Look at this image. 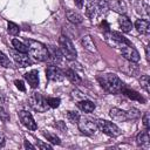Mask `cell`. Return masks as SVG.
<instances>
[{
	"instance_id": "cell-1",
	"label": "cell",
	"mask_w": 150,
	"mask_h": 150,
	"mask_svg": "<svg viewBox=\"0 0 150 150\" xmlns=\"http://www.w3.org/2000/svg\"><path fill=\"white\" fill-rule=\"evenodd\" d=\"M97 81L101 84V87L110 93V94H117L121 93L124 83L122 82V80L115 75V74H103V75H98L97 76Z\"/></svg>"
},
{
	"instance_id": "cell-2",
	"label": "cell",
	"mask_w": 150,
	"mask_h": 150,
	"mask_svg": "<svg viewBox=\"0 0 150 150\" xmlns=\"http://www.w3.org/2000/svg\"><path fill=\"white\" fill-rule=\"evenodd\" d=\"M26 46L28 48L29 55L33 56L35 60H38L40 62L48 61L49 52H48V48L43 43H41L39 41H35V40H32V39H27L26 40Z\"/></svg>"
},
{
	"instance_id": "cell-3",
	"label": "cell",
	"mask_w": 150,
	"mask_h": 150,
	"mask_svg": "<svg viewBox=\"0 0 150 150\" xmlns=\"http://www.w3.org/2000/svg\"><path fill=\"white\" fill-rule=\"evenodd\" d=\"M108 1L100 0L98 2H87L86 6V15L89 19H95L98 15H102L108 11Z\"/></svg>"
},
{
	"instance_id": "cell-4",
	"label": "cell",
	"mask_w": 150,
	"mask_h": 150,
	"mask_svg": "<svg viewBox=\"0 0 150 150\" xmlns=\"http://www.w3.org/2000/svg\"><path fill=\"white\" fill-rule=\"evenodd\" d=\"M59 46H60V50H61L62 55L67 60H75L76 59V55H77L76 49L68 36L61 35L59 39Z\"/></svg>"
},
{
	"instance_id": "cell-5",
	"label": "cell",
	"mask_w": 150,
	"mask_h": 150,
	"mask_svg": "<svg viewBox=\"0 0 150 150\" xmlns=\"http://www.w3.org/2000/svg\"><path fill=\"white\" fill-rule=\"evenodd\" d=\"M95 123L97 125V129H100L101 131H103L104 134H107L110 137H117L122 132L121 129L112 122H109L105 120H97Z\"/></svg>"
},
{
	"instance_id": "cell-6",
	"label": "cell",
	"mask_w": 150,
	"mask_h": 150,
	"mask_svg": "<svg viewBox=\"0 0 150 150\" xmlns=\"http://www.w3.org/2000/svg\"><path fill=\"white\" fill-rule=\"evenodd\" d=\"M28 102H29V105H30L34 110L39 111V112H45V111L49 108L48 104H47L46 98H45L41 94H39V93H33L32 96L29 97Z\"/></svg>"
},
{
	"instance_id": "cell-7",
	"label": "cell",
	"mask_w": 150,
	"mask_h": 150,
	"mask_svg": "<svg viewBox=\"0 0 150 150\" xmlns=\"http://www.w3.org/2000/svg\"><path fill=\"white\" fill-rule=\"evenodd\" d=\"M77 125H79L80 131L84 135H88V136L94 135L97 130L96 123L90 121V120H87V118H80V121L77 122Z\"/></svg>"
},
{
	"instance_id": "cell-8",
	"label": "cell",
	"mask_w": 150,
	"mask_h": 150,
	"mask_svg": "<svg viewBox=\"0 0 150 150\" xmlns=\"http://www.w3.org/2000/svg\"><path fill=\"white\" fill-rule=\"evenodd\" d=\"M46 76L49 81L59 82L64 79V73L56 66H48L46 69Z\"/></svg>"
},
{
	"instance_id": "cell-9",
	"label": "cell",
	"mask_w": 150,
	"mask_h": 150,
	"mask_svg": "<svg viewBox=\"0 0 150 150\" xmlns=\"http://www.w3.org/2000/svg\"><path fill=\"white\" fill-rule=\"evenodd\" d=\"M121 53H122V55L124 56V59H127V60L130 61V62L136 63V62L139 61V53H138L131 45L125 46V47H122Z\"/></svg>"
},
{
	"instance_id": "cell-10",
	"label": "cell",
	"mask_w": 150,
	"mask_h": 150,
	"mask_svg": "<svg viewBox=\"0 0 150 150\" xmlns=\"http://www.w3.org/2000/svg\"><path fill=\"white\" fill-rule=\"evenodd\" d=\"M19 118L21 121V123L29 130H35L38 127H36V123L33 118V116L30 115V112L28 111H25V110H21L19 112Z\"/></svg>"
},
{
	"instance_id": "cell-11",
	"label": "cell",
	"mask_w": 150,
	"mask_h": 150,
	"mask_svg": "<svg viewBox=\"0 0 150 150\" xmlns=\"http://www.w3.org/2000/svg\"><path fill=\"white\" fill-rule=\"evenodd\" d=\"M11 53H12L13 59L15 60V62L20 67H27V66L32 64V60L26 53H21V52H18V50H11Z\"/></svg>"
},
{
	"instance_id": "cell-12",
	"label": "cell",
	"mask_w": 150,
	"mask_h": 150,
	"mask_svg": "<svg viewBox=\"0 0 150 150\" xmlns=\"http://www.w3.org/2000/svg\"><path fill=\"white\" fill-rule=\"evenodd\" d=\"M108 8L112 9L114 12L123 15L127 13V4L123 0H110L108 2Z\"/></svg>"
},
{
	"instance_id": "cell-13",
	"label": "cell",
	"mask_w": 150,
	"mask_h": 150,
	"mask_svg": "<svg viewBox=\"0 0 150 150\" xmlns=\"http://www.w3.org/2000/svg\"><path fill=\"white\" fill-rule=\"evenodd\" d=\"M135 28L137 29L138 33L143 35H149L150 34V22L145 19H138L135 22Z\"/></svg>"
},
{
	"instance_id": "cell-14",
	"label": "cell",
	"mask_w": 150,
	"mask_h": 150,
	"mask_svg": "<svg viewBox=\"0 0 150 150\" xmlns=\"http://www.w3.org/2000/svg\"><path fill=\"white\" fill-rule=\"evenodd\" d=\"M128 98H130V100H134V101H138V102H141V103H145V98L141 95V94H138L136 90H132V89H129V88H125L124 86H123V88H122V90H121Z\"/></svg>"
},
{
	"instance_id": "cell-15",
	"label": "cell",
	"mask_w": 150,
	"mask_h": 150,
	"mask_svg": "<svg viewBox=\"0 0 150 150\" xmlns=\"http://www.w3.org/2000/svg\"><path fill=\"white\" fill-rule=\"evenodd\" d=\"M23 77L27 80V82L29 83V86H30L32 88H36V87L39 86V71H38V70L33 69V70L26 73V74L23 75Z\"/></svg>"
},
{
	"instance_id": "cell-16",
	"label": "cell",
	"mask_w": 150,
	"mask_h": 150,
	"mask_svg": "<svg viewBox=\"0 0 150 150\" xmlns=\"http://www.w3.org/2000/svg\"><path fill=\"white\" fill-rule=\"evenodd\" d=\"M109 115L111 116V118L114 121H118V122H124L128 120V116H127V111L124 110H121L118 108H111L110 111H109Z\"/></svg>"
},
{
	"instance_id": "cell-17",
	"label": "cell",
	"mask_w": 150,
	"mask_h": 150,
	"mask_svg": "<svg viewBox=\"0 0 150 150\" xmlns=\"http://www.w3.org/2000/svg\"><path fill=\"white\" fill-rule=\"evenodd\" d=\"M118 23H120V27H121L122 32H124V33L130 32L131 28H132V23H131L130 19H129L128 16H125L124 14H123V15H120V18H118Z\"/></svg>"
},
{
	"instance_id": "cell-18",
	"label": "cell",
	"mask_w": 150,
	"mask_h": 150,
	"mask_svg": "<svg viewBox=\"0 0 150 150\" xmlns=\"http://www.w3.org/2000/svg\"><path fill=\"white\" fill-rule=\"evenodd\" d=\"M76 105L79 109H81L84 112H91L95 110V103L89 101V100H82V101L77 102Z\"/></svg>"
},
{
	"instance_id": "cell-19",
	"label": "cell",
	"mask_w": 150,
	"mask_h": 150,
	"mask_svg": "<svg viewBox=\"0 0 150 150\" xmlns=\"http://www.w3.org/2000/svg\"><path fill=\"white\" fill-rule=\"evenodd\" d=\"M81 43H82L83 48L87 49L88 52H91V53L96 52V46H95L94 40L91 39L90 35H86V36H83L82 40H81Z\"/></svg>"
},
{
	"instance_id": "cell-20",
	"label": "cell",
	"mask_w": 150,
	"mask_h": 150,
	"mask_svg": "<svg viewBox=\"0 0 150 150\" xmlns=\"http://www.w3.org/2000/svg\"><path fill=\"white\" fill-rule=\"evenodd\" d=\"M66 16H67L68 21L74 23V25H79V23H81L83 21L82 15L79 14L77 12H75V11H67L66 12Z\"/></svg>"
},
{
	"instance_id": "cell-21",
	"label": "cell",
	"mask_w": 150,
	"mask_h": 150,
	"mask_svg": "<svg viewBox=\"0 0 150 150\" xmlns=\"http://www.w3.org/2000/svg\"><path fill=\"white\" fill-rule=\"evenodd\" d=\"M48 52H49V59L48 61H52L54 63H59L62 59V53L60 49L55 48V47H52V48H48Z\"/></svg>"
},
{
	"instance_id": "cell-22",
	"label": "cell",
	"mask_w": 150,
	"mask_h": 150,
	"mask_svg": "<svg viewBox=\"0 0 150 150\" xmlns=\"http://www.w3.org/2000/svg\"><path fill=\"white\" fill-rule=\"evenodd\" d=\"M63 73H64V76H66L71 83H74V84H80V83L82 82L81 77H80L73 69H69V68H68V69H66Z\"/></svg>"
},
{
	"instance_id": "cell-23",
	"label": "cell",
	"mask_w": 150,
	"mask_h": 150,
	"mask_svg": "<svg viewBox=\"0 0 150 150\" xmlns=\"http://www.w3.org/2000/svg\"><path fill=\"white\" fill-rule=\"evenodd\" d=\"M150 142V137H149V131L145 130V131H141L137 137H136V143L141 146H144V145H148Z\"/></svg>"
},
{
	"instance_id": "cell-24",
	"label": "cell",
	"mask_w": 150,
	"mask_h": 150,
	"mask_svg": "<svg viewBox=\"0 0 150 150\" xmlns=\"http://www.w3.org/2000/svg\"><path fill=\"white\" fill-rule=\"evenodd\" d=\"M111 39L114 40V41H116V42H118V43H121V45H125V46H129V45H131V42L125 38V36H123L120 32H111Z\"/></svg>"
},
{
	"instance_id": "cell-25",
	"label": "cell",
	"mask_w": 150,
	"mask_h": 150,
	"mask_svg": "<svg viewBox=\"0 0 150 150\" xmlns=\"http://www.w3.org/2000/svg\"><path fill=\"white\" fill-rule=\"evenodd\" d=\"M12 45H13V47L15 48V50H18V52H21V53H27V52H28L27 46L23 45L22 42H20L19 40H16V39H13V40H12Z\"/></svg>"
},
{
	"instance_id": "cell-26",
	"label": "cell",
	"mask_w": 150,
	"mask_h": 150,
	"mask_svg": "<svg viewBox=\"0 0 150 150\" xmlns=\"http://www.w3.org/2000/svg\"><path fill=\"white\" fill-rule=\"evenodd\" d=\"M67 118H68V121H69V122H71V123H77V122L80 121V118H81V117H80L79 112L69 110V111H67Z\"/></svg>"
},
{
	"instance_id": "cell-27",
	"label": "cell",
	"mask_w": 150,
	"mask_h": 150,
	"mask_svg": "<svg viewBox=\"0 0 150 150\" xmlns=\"http://www.w3.org/2000/svg\"><path fill=\"white\" fill-rule=\"evenodd\" d=\"M8 33H9L11 35H19V33H20V27H19L16 23H14V22L8 21Z\"/></svg>"
},
{
	"instance_id": "cell-28",
	"label": "cell",
	"mask_w": 150,
	"mask_h": 150,
	"mask_svg": "<svg viewBox=\"0 0 150 150\" xmlns=\"http://www.w3.org/2000/svg\"><path fill=\"white\" fill-rule=\"evenodd\" d=\"M46 101H47L48 107H50V108H57L61 103V100L59 97H47Z\"/></svg>"
},
{
	"instance_id": "cell-29",
	"label": "cell",
	"mask_w": 150,
	"mask_h": 150,
	"mask_svg": "<svg viewBox=\"0 0 150 150\" xmlns=\"http://www.w3.org/2000/svg\"><path fill=\"white\" fill-rule=\"evenodd\" d=\"M139 83L142 86V88L149 93V83H150V79H149V75H143L141 79H139Z\"/></svg>"
},
{
	"instance_id": "cell-30",
	"label": "cell",
	"mask_w": 150,
	"mask_h": 150,
	"mask_svg": "<svg viewBox=\"0 0 150 150\" xmlns=\"http://www.w3.org/2000/svg\"><path fill=\"white\" fill-rule=\"evenodd\" d=\"M43 136L47 138V141H49V142L53 143V144H60V143H61L60 138H59L56 135H53V134H50V132H43Z\"/></svg>"
},
{
	"instance_id": "cell-31",
	"label": "cell",
	"mask_w": 150,
	"mask_h": 150,
	"mask_svg": "<svg viewBox=\"0 0 150 150\" xmlns=\"http://www.w3.org/2000/svg\"><path fill=\"white\" fill-rule=\"evenodd\" d=\"M0 66H1V67H5V68H7V67L11 66L9 59H8L2 52H0Z\"/></svg>"
},
{
	"instance_id": "cell-32",
	"label": "cell",
	"mask_w": 150,
	"mask_h": 150,
	"mask_svg": "<svg viewBox=\"0 0 150 150\" xmlns=\"http://www.w3.org/2000/svg\"><path fill=\"white\" fill-rule=\"evenodd\" d=\"M127 116H128V120H136V118H138L141 116V114H139V111L137 109L132 108L129 111H127Z\"/></svg>"
},
{
	"instance_id": "cell-33",
	"label": "cell",
	"mask_w": 150,
	"mask_h": 150,
	"mask_svg": "<svg viewBox=\"0 0 150 150\" xmlns=\"http://www.w3.org/2000/svg\"><path fill=\"white\" fill-rule=\"evenodd\" d=\"M143 125L145 128V130L150 129V118H149V112H144L143 115Z\"/></svg>"
},
{
	"instance_id": "cell-34",
	"label": "cell",
	"mask_w": 150,
	"mask_h": 150,
	"mask_svg": "<svg viewBox=\"0 0 150 150\" xmlns=\"http://www.w3.org/2000/svg\"><path fill=\"white\" fill-rule=\"evenodd\" d=\"M55 127H56V129H57L59 131H61V132H66V131H67V127H66V123H64L63 121H57V122L55 123Z\"/></svg>"
},
{
	"instance_id": "cell-35",
	"label": "cell",
	"mask_w": 150,
	"mask_h": 150,
	"mask_svg": "<svg viewBox=\"0 0 150 150\" xmlns=\"http://www.w3.org/2000/svg\"><path fill=\"white\" fill-rule=\"evenodd\" d=\"M14 83H15L16 88H18V89H20L21 91H25V90H26V88H25V86H23V82H22L21 80H15V81H14Z\"/></svg>"
},
{
	"instance_id": "cell-36",
	"label": "cell",
	"mask_w": 150,
	"mask_h": 150,
	"mask_svg": "<svg viewBox=\"0 0 150 150\" xmlns=\"http://www.w3.org/2000/svg\"><path fill=\"white\" fill-rule=\"evenodd\" d=\"M38 148H40V149H43V150H50L52 149V145H49V144H45V143H42L41 141H38Z\"/></svg>"
},
{
	"instance_id": "cell-37",
	"label": "cell",
	"mask_w": 150,
	"mask_h": 150,
	"mask_svg": "<svg viewBox=\"0 0 150 150\" xmlns=\"http://www.w3.org/2000/svg\"><path fill=\"white\" fill-rule=\"evenodd\" d=\"M23 145H25V148H26V149H32V150H34V149H35V146H34V145H32L28 141H25V142H23Z\"/></svg>"
},
{
	"instance_id": "cell-38",
	"label": "cell",
	"mask_w": 150,
	"mask_h": 150,
	"mask_svg": "<svg viewBox=\"0 0 150 150\" xmlns=\"http://www.w3.org/2000/svg\"><path fill=\"white\" fill-rule=\"evenodd\" d=\"M5 145V136L2 132H0V148H2Z\"/></svg>"
},
{
	"instance_id": "cell-39",
	"label": "cell",
	"mask_w": 150,
	"mask_h": 150,
	"mask_svg": "<svg viewBox=\"0 0 150 150\" xmlns=\"http://www.w3.org/2000/svg\"><path fill=\"white\" fill-rule=\"evenodd\" d=\"M75 4L79 8H82L83 7V0H75Z\"/></svg>"
},
{
	"instance_id": "cell-40",
	"label": "cell",
	"mask_w": 150,
	"mask_h": 150,
	"mask_svg": "<svg viewBox=\"0 0 150 150\" xmlns=\"http://www.w3.org/2000/svg\"><path fill=\"white\" fill-rule=\"evenodd\" d=\"M149 47H150V46L148 45V46H146V48H145V55H146V60H148V61L150 60V54H149Z\"/></svg>"
},
{
	"instance_id": "cell-41",
	"label": "cell",
	"mask_w": 150,
	"mask_h": 150,
	"mask_svg": "<svg viewBox=\"0 0 150 150\" xmlns=\"http://www.w3.org/2000/svg\"><path fill=\"white\" fill-rule=\"evenodd\" d=\"M88 2H98L100 0H87Z\"/></svg>"
}]
</instances>
